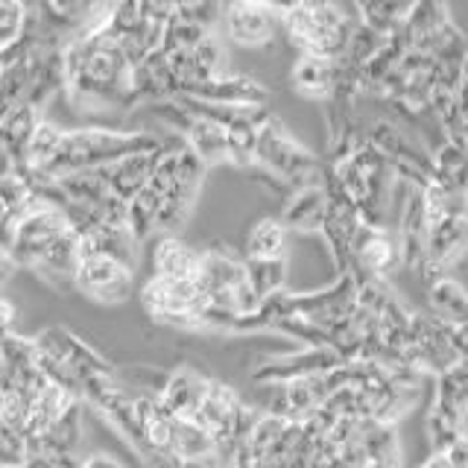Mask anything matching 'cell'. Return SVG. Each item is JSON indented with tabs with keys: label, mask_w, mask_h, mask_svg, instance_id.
Returning <instances> with one entry per match:
<instances>
[{
	"label": "cell",
	"mask_w": 468,
	"mask_h": 468,
	"mask_svg": "<svg viewBox=\"0 0 468 468\" xmlns=\"http://www.w3.org/2000/svg\"><path fill=\"white\" fill-rule=\"evenodd\" d=\"M246 267H249V278H252L255 290L261 292V299H270L275 292L284 290L287 258H267V261L246 258Z\"/></svg>",
	"instance_id": "cb8c5ba5"
},
{
	"label": "cell",
	"mask_w": 468,
	"mask_h": 468,
	"mask_svg": "<svg viewBox=\"0 0 468 468\" xmlns=\"http://www.w3.org/2000/svg\"><path fill=\"white\" fill-rule=\"evenodd\" d=\"M179 97H197L211 102H249V106H263L267 100V88L252 77H240V73H217L211 80L190 82Z\"/></svg>",
	"instance_id": "30bf717a"
},
{
	"label": "cell",
	"mask_w": 468,
	"mask_h": 468,
	"mask_svg": "<svg viewBox=\"0 0 468 468\" xmlns=\"http://www.w3.org/2000/svg\"><path fill=\"white\" fill-rule=\"evenodd\" d=\"M369 468H399V460H380V463H372Z\"/></svg>",
	"instance_id": "f1b7e54d"
},
{
	"label": "cell",
	"mask_w": 468,
	"mask_h": 468,
	"mask_svg": "<svg viewBox=\"0 0 468 468\" xmlns=\"http://www.w3.org/2000/svg\"><path fill=\"white\" fill-rule=\"evenodd\" d=\"M258 165L270 170L282 182L292 187H307L316 179V161L314 155L292 141L287 132L278 126L272 117L258 129Z\"/></svg>",
	"instance_id": "3957f363"
},
{
	"label": "cell",
	"mask_w": 468,
	"mask_h": 468,
	"mask_svg": "<svg viewBox=\"0 0 468 468\" xmlns=\"http://www.w3.org/2000/svg\"><path fill=\"white\" fill-rule=\"evenodd\" d=\"M346 360L331 346H307L304 351H296V355H284L267 363L263 369L255 372V380L258 384H287V380L334 372Z\"/></svg>",
	"instance_id": "ba28073f"
},
{
	"label": "cell",
	"mask_w": 468,
	"mask_h": 468,
	"mask_svg": "<svg viewBox=\"0 0 468 468\" xmlns=\"http://www.w3.org/2000/svg\"><path fill=\"white\" fill-rule=\"evenodd\" d=\"M468 252V211L451 214L439 226L428 229V258H424L421 275L428 282L445 278V270H451L463 255Z\"/></svg>",
	"instance_id": "52a82bcc"
},
{
	"label": "cell",
	"mask_w": 468,
	"mask_h": 468,
	"mask_svg": "<svg viewBox=\"0 0 468 468\" xmlns=\"http://www.w3.org/2000/svg\"><path fill=\"white\" fill-rule=\"evenodd\" d=\"M36 346L38 351H44L50 360H56L62 369L77 380L80 389L88 378H94V375H102V372H114L112 366L102 360L94 348H88L82 340H77L70 331L65 328H48V331H41L36 336Z\"/></svg>",
	"instance_id": "8992f818"
},
{
	"label": "cell",
	"mask_w": 468,
	"mask_h": 468,
	"mask_svg": "<svg viewBox=\"0 0 468 468\" xmlns=\"http://www.w3.org/2000/svg\"><path fill=\"white\" fill-rule=\"evenodd\" d=\"M158 146H161V141L146 135V132H112V129L65 132L53 165L48 167L44 176L62 179V176H68V173L97 170V167H106V165H112V161H121L126 155L158 150Z\"/></svg>",
	"instance_id": "6da1fadb"
},
{
	"label": "cell",
	"mask_w": 468,
	"mask_h": 468,
	"mask_svg": "<svg viewBox=\"0 0 468 468\" xmlns=\"http://www.w3.org/2000/svg\"><path fill=\"white\" fill-rule=\"evenodd\" d=\"M325 217H328V194L316 185L296 187V194L290 197L282 214L284 226L299 231H322L325 229Z\"/></svg>",
	"instance_id": "2e32d148"
},
{
	"label": "cell",
	"mask_w": 468,
	"mask_h": 468,
	"mask_svg": "<svg viewBox=\"0 0 468 468\" xmlns=\"http://www.w3.org/2000/svg\"><path fill=\"white\" fill-rule=\"evenodd\" d=\"M223 9H226V0H179L176 18L194 21L205 29H211L217 21H223Z\"/></svg>",
	"instance_id": "484cf974"
},
{
	"label": "cell",
	"mask_w": 468,
	"mask_h": 468,
	"mask_svg": "<svg viewBox=\"0 0 468 468\" xmlns=\"http://www.w3.org/2000/svg\"><path fill=\"white\" fill-rule=\"evenodd\" d=\"M211 387V378H202L194 369H176L165 378V387L158 389L161 401L179 419H197L205 401V392Z\"/></svg>",
	"instance_id": "7c38bea8"
},
{
	"label": "cell",
	"mask_w": 468,
	"mask_h": 468,
	"mask_svg": "<svg viewBox=\"0 0 468 468\" xmlns=\"http://www.w3.org/2000/svg\"><path fill=\"white\" fill-rule=\"evenodd\" d=\"M38 4V29L48 38H56L62 33H73L82 29L88 15L94 12L100 0H36Z\"/></svg>",
	"instance_id": "9a60e30c"
},
{
	"label": "cell",
	"mask_w": 468,
	"mask_h": 468,
	"mask_svg": "<svg viewBox=\"0 0 468 468\" xmlns=\"http://www.w3.org/2000/svg\"><path fill=\"white\" fill-rule=\"evenodd\" d=\"M158 214H161V194L146 185L129 199V231L135 234V240L144 243L150 234L158 231Z\"/></svg>",
	"instance_id": "603a6c76"
},
{
	"label": "cell",
	"mask_w": 468,
	"mask_h": 468,
	"mask_svg": "<svg viewBox=\"0 0 468 468\" xmlns=\"http://www.w3.org/2000/svg\"><path fill=\"white\" fill-rule=\"evenodd\" d=\"M261 4H267V6L278 9L282 15H287V12H292V9H299V6H302V0H261Z\"/></svg>",
	"instance_id": "83f0119b"
},
{
	"label": "cell",
	"mask_w": 468,
	"mask_h": 468,
	"mask_svg": "<svg viewBox=\"0 0 468 468\" xmlns=\"http://www.w3.org/2000/svg\"><path fill=\"white\" fill-rule=\"evenodd\" d=\"M73 287L82 290L88 299L102 302V304H117L132 296L135 287V267H129L121 258L94 252L85 255L77 263L73 272Z\"/></svg>",
	"instance_id": "277c9868"
},
{
	"label": "cell",
	"mask_w": 468,
	"mask_h": 468,
	"mask_svg": "<svg viewBox=\"0 0 468 468\" xmlns=\"http://www.w3.org/2000/svg\"><path fill=\"white\" fill-rule=\"evenodd\" d=\"M82 468H123V465L117 460H112V457H106V453H97V457H88L82 463Z\"/></svg>",
	"instance_id": "4316f807"
},
{
	"label": "cell",
	"mask_w": 468,
	"mask_h": 468,
	"mask_svg": "<svg viewBox=\"0 0 468 468\" xmlns=\"http://www.w3.org/2000/svg\"><path fill=\"white\" fill-rule=\"evenodd\" d=\"M401 263V243H399V231H392L387 226H369L363 223L357 238H355V263L351 270L360 267L369 275H380L392 272ZM348 270V272H351ZM346 272V275H348Z\"/></svg>",
	"instance_id": "9c48e42d"
},
{
	"label": "cell",
	"mask_w": 468,
	"mask_h": 468,
	"mask_svg": "<svg viewBox=\"0 0 468 468\" xmlns=\"http://www.w3.org/2000/svg\"><path fill=\"white\" fill-rule=\"evenodd\" d=\"M185 141L208 167L231 161V129L217 121H208V117H197L194 126L187 129Z\"/></svg>",
	"instance_id": "e0dca14e"
},
{
	"label": "cell",
	"mask_w": 468,
	"mask_h": 468,
	"mask_svg": "<svg viewBox=\"0 0 468 468\" xmlns=\"http://www.w3.org/2000/svg\"><path fill=\"white\" fill-rule=\"evenodd\" d=\"M208 38V29L194 24V21H185V18H173L167 24V33H165V44L161 50H194L199 41Z\"/></svg>",
	"instance_id": "d4e9b609"
},
{
	"label": "cell",
	"mask_w": 468,
	"mask_h": 468,
	"mask_svg": "<svg viewBox=\"0 0 468 468\" xmlns=\"http://www.w3.org/2000/svg\"><path fill=\"white\" fill-rule=\"evenodd\" d=\"M41 123V109L33 102H18V106L4 112V126H0V132H4V158L12 161L15 167L24 165L27 150Z\"/></svg>",
	"instance_id": "4fadbf2b"
},
{
	"label": "cell",
	"mask_w": 468,
	"mask_h": 468,
	"mask_svg": "<svg viewBox=\"0 0 468 468\" xmlns=\"http://www.w3.org/2000/svg\"><path fill=\"white\" fill-rule=\"evenodd\" d=\"M292 88L302 97L331 100L336 91V62L316 56H299V62L292 65Z\"/></svg>",
	"instance_id": "ac0fdd59"
},
{
	"label": "cell",
	"mask_w": 468,
	"mask_h": 468,
	"mask_svg": "<svg viewBox=\"0 0 468 468\" xmlns=\"http://www.w3.org/2000/svg\"><path fill=\"white\" fill-rule=\"evenodd\" d=\"M219 24L240 48H263L275 38L278 29H284V15L261 0H226Z\"/></svg>",
	"instance_id": "5b68a950"
},
{
	"label": "cell",
	"mask_w": 468,
	"mask_h": 468,
	"mask_svg": "<svg viewBox=\"0 0 468 468\" xmlns=\"http://www.w3.org/2000/svg\"><path fill=\"white\" fill-rule=\"evenodd\" d=\"M202 272V252L185 246L176 234H161L153 246V275L194 282Z\"/></svg>",
	"instance_id": "5bb4252c"
},
{
	"label": "cell",
	"mask_w": 468,
	"mask_h": 468,
	"mask_svg": "<svg viewBox=\"0 0 468 468\" xmlns=\"http://www.w3.org/2000/svg\"><path fill=\"white\" fill-rule=\"evenodd\" d=\"M161 150H165V144H161L158 150L135 153V155H126V158H121V161H112V165L100 167L102 176H106L109 187H112V194L129 202L132 197L138 194V190H144L146 185H150L153 173H155V167H158Z\"/></svg>",
	"instance_id": "8fae6325"
},
{
	"label": "cell",
	"mask_w": 468,
	"mask_h": 468,
	"mask_svg": "<svg viewBox=\"0 0 468 468\" xmlns=\"http://www.w3.org/2000/svg\"><path fill=\"white\" fill-rule=\"evenodd\" d=\"M173 453L179 463H202L217 457V439L202 428L194 419H179L176 421V439H173Z\"/></svg>",
	"instance_id": "d6986e66"
},
{
	"label": "cell",
	"mask_w": 468,
	"mask_h": 468,
	"mask_svg": "<svg viewBox=\"0 0 468 468\" xmlns=\"http://www.w3.org/2000/svg\"><path fill=\"white\" fill-rule=\"evenodd\" d=\"M284 33L302 56L340 62L348 50L355 29H351L348 18L340 9L328 4V6H299L287 12Z\"/></svg>",
	"instance_id": "7a4b0ae2"
},
{
	"label": "cell",
	"mask_w": 468,
	"mask_h": 468,
	"mask_svg": "<svg viewBox=\"0 0 468 468\" xmlns=\"http://www.w3.org/2000/svg\"><path fill=\"white\" fill-rule=\"evenodd\" d=\"M428 299H431V311L439 319L451 322V325H468V292L457 282L439 278V282L431 284Z\"/></svg>",
	"instance_id": "7402d4cb"
},
{
	"label": "cell",
	"mask_w": 468,
	"mask_h": 468,
	"mask_svg": "<svg viewBox=\"0 0 468 468\" xmlns=\"http://www.w3.org/2000/svg\"><path fill=\"white\" fill-rule=\"evenodd\" d=\"M355 4L366 27H372L380 36H392L413 12L416 0H355Z\"/></svg>",
	"instance_id": "ffe728a7"
},
{
	"label": "cell",
	"mask_w": 468,
	"mask_h": 468,
	"mask_svg": "<svg viewBox=\"0 0 468 468\" xmlns=\"http://www.w3.org/2000/svg\"><path fill=\"white\" fill-rule=\"evenodd\" d=\"M287 255V226L284 219H261L246 234V258L267 261Z\"/></svg>",
	"instance_id": "44dd1931"
}]
</instances>
